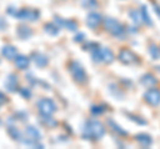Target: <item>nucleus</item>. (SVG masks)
Returning <instances> with one entry per match:
<instances>
[{
    "label": "nucleus",
    "instance_id": "1",
    "mask_svg": "<svg viewBox=\"0 0 160 149\" xmlns=\"http://www.w3.org/2000/svg\"><path fill=\"white\" fill-rule=\"evenodd\" d=\"M106 136V127L98 120H87L83 128V138L89 141H98Z\"/></svg>",
    "mask_w": 160,
    "mask_h": 149
},
{
    "label": "nucleus",
    "instance_id": "2",
    "mask_svg": "<svg viewBox=\"0 0 160 149\" xmlns=\"http://www.w3.org/2000/svg\"><path fill=\"white\" fill-rule=\"evenodd\" d=\"M104 22V28H106V31L112 35L113 37H118V39H124L126 37V27L123 26L122 23H120L119 20H116V19L113 17H107Z\"/></svg>",
    "mask_w": 160,
    "mask_h": 149
},
{
    "label": "nucleus",
    "instance_id": "3",
    "mask_svg": "<svg viewBox=\"0 0 160 149\" xmlns=\"http://www.w3.org/2000/svg\"><path fill=\"white\" fill-rule=\"evenodd\" d=\"M91 57L96 64H111L115 60V55L111 49L102 46L91 52Z\"/></svg>",
    "mask_w": 160,
    "mask_h": 149
},
{
    "label": "nucleus",
    "instance_id": "4",
    "mask_svg": "<svg viewBox=\"0 0 160 149\" xmlns=\"http://www.w3.org/2000/svg\"><path fill=\"white\" fill-rule=\"evenodd\" d=\"M68 69H69V73H71L72 79L78 84H86L87 83V80H88L87 72L79 61H71L68 65Z\"/></svg>",
    "mask_w": 160,
    "mask_h": 149
},
{
    "label": "nucleus",
    "instance_id": "5",
    "mask_svg": "<svg viewBox=\"0 0 160 149\" xmlns=\"http://www.w3.org/2000/svg\"><path fill=\"white\" fill-rule=\"evenodd\" d=\"M38 109H39L40 115H42V117H43V116H52V113L56 111L58 108H56V104H55L53 100L44 97V99H42V100H39Z\"/></svg>",
    "mask_w": 160,
    "mask_h": 149
},
{
    "label": "nucleus",
    "instance_id": "6",
    "mask_svg": "<svg viewBox=\"0 0 160 149\" xmlns=\"http://www.w3.org/2000/svg\"><path fill=\"white\" fill-rule=\"evenodd\" d=\"M12 16L20 19V20H28V22H35L40 17V12L38 9H31V8H23L20 11H16L12 13Z\"/></svg>",
    "mask_w": 160,
    "mask_h": 149
},
{
    "label": "nucleus",
    "instance_id": "7",
    "mask_svg": "<svg viewBox=\"0 0 160 149\" xmlns=\"http://www.w3.org/2000/svg\"><path fill=\"white\" fill-rule=\"evenodd\" d=\"M119 60L122 61L126 65H129V64H139L140 63V57L136 53H133L131 49L128 48H122L119 52Z\"/></svg>",
    "mask_w": 160,
    "mask_h": 149
},
{
    "label": "nucleus",
    "instance_id": "8",
    "mask_svg": "<svg viewBox=\"0 0 160 149\" xmlns=\"http://www.w3.org/2000/svg\"><path fill=\"white\" fill-rule=\"evenodd\" d=\"M143 99L151 107H159L160 105V89L155 88V87L149 88L148 91L143 95Z\"/></svg>",
    "mask_w": 160,
    "mask_h": 149
},
{
    "label": "nucleus",
    "instance_id": "9",
    "mask_svg": "<svg viewBox=\"0 0 160 149\" xmlns=\"http://www.w3.org/2000/svg\"><path fill=\"white\" fill-rule=\"evenodd\" d=\"M103 22V17L102 15L98 13V12H89L88 16H87V26L91 28V29H96L100 24Z\"/></svg>",
    "mask_w": 160,
    "mask_h": 149
},
{
    "label": "nucleus",
    "instance_id": "10",
    "mask_svg": "<svg viewBox=\"0 0 160 149\" xmlns=\"http://www.w3.org/2000/svg\"><path fill=\"white\" fill-rule=\"evenodd\" d=\"M55 24H58L59 27H64L69 29V31H78V23L73 22V20H66V19H62V17H55Z\"/></svg>",
    "mask_w": 160,
    "mask_h": 149
},
{
    "label": "nucleus",
    "instance_id": "11",
    "mask_svg": "<svg viewBox=\"0 0 160 149\" xmlns=\"http://www.w3.org/2000/svg\"><path fill=\"white\" fill-rule=\"evenodd\" d=\"M135 140H136V142L139 144L140 147L143 148H148L152 145V137L148 135V133H138L136 136H135Z\"/></svg>",
    "mask_w": 160,
    "mask_h": 149
},
{
    "label": "nucleus",
    "instance_id": "12",
    "mask_svg": "<svg viewBox=\"0 0 160 149\" xmlns=\"http://www.w3.org/2000/svg\"><path fill=\"white\" fill-rule=\"evenodd\" d=\"M140 84L143 87H148V88H152V87H156L158 84V79L153 76L152 73H144L142 77H140Z\"/></svg>",
    "mask_w": 160,
    "mask_h": 149
},
{
    "label": "nucleus",
    "instance_id": "13",
    "mask_svg": "<svg viewBox=\"0 0 160 149\" xmlns=\"http://www.w3.org/2000/svg\"><path fill=\"white\" fill-rule=\"evenodd\" d=\"M26 133H27V136H28V140H32L35 142H38L40 138H42V133L39 132V129L36 127L28 125L26 128Z\"/></svg>",
    "mask_w": 160,
    "mask_h": 149
},
{
    "label": "nucleus",
    "instance_id": "14",
    "mask_svg": "<svg viewBox=\"0 0 160 149\" xmlns=\"http://www.w3.org/2000/svg\"><path fill=\"white\" fill-rule=\"evenodd\" d=\"M32 59L35 64L39 67V68H44L48 64V57L46 56L44 53H40V52H33L32 53Z\"/></svg>",
    "mask_w": 160,
    "mask_h": 149
},
{
    "label": "nucleus",
    "instance_id": "15",
    "mask_svg": "<svg viewBox=\"0 0 160 149\" xmlns=\"http://www.w3.org/2000/svg\"><path fill=\"white\" fill-rule=\"evenodd\" d=\"M4 85H6V89L9 92H15L18 88V77L15 74H9V76L4 81Z\"/></svg>",
    "mask_w": 160,
    "mask_h": 149
},
{
    "label": "nucleus",
    "instance_id": "16",
    "mask_svg": "<svg viewBox=\"0 0 160 149\" xmlns=\"http://www.w3.org/2000/svg\"><path fill=\"white\" fill-rule=\"evenodd\" d=\"M2 53H3V56L8 59V60H12V59L16 57V55H18V49L15 48L13 46H4L2 48Z\"/></svg>",
    "mask_w": 160,
    "mask_h": 149
},
{
    "label": "nucleus",
    "instance_id": "17",
    "mask_svg": "<svg viewBox=\"0 0 160 149\" xmlns=\"http://www.w3.org/2000/svg\"><path fill=\"white\" fill-rule=\"evenodd\" d=\"M140 16H142V22L146 24V26H148V27H152L153 26L152 19H151V16H149V13H148V8L146 6L140 7Z\"/></svg>",
    "mask_w": 160,
    "mask_h": 149
},
{
    "label": "nucleus",
    "instance_id": "18",
    "mask_svg": "<svg viewBox=\"0 0 160 149\" xmlns=\"http://www.w3.org/2000/svg\"><path fill=\"white\" fill-rule=\"evenodd\" d=\"M107 109H108V107L106 104H93L89 111H91L92 116H100V115H104V113L107 112Z\"/></svg>",
    "mask_w": 160,
    "mask_h": 149
},
{
    "label": "nucleus",
    "instance_id": "19",
    "mask_svg": "<svg viewBox=\"0 0 160 149\" xmlns=\"http://www.w3.org/2000/svg\"><path fill=\"white\" fill-rule=\"evenodd\" d=\"M15 65H16L19 69H26L29 65V59L27 56H23V55H16L15 57Z\"/></svg>",
    "mask_w": 160,
    "mask_h": 149
},
{
    "label": "nucleus",
    "instance_id": "20",
    "mask_svg": "<svg viewBox=\"0 0 160 149\" xmlns=\"http://www.w3.org/2000/svg\"><path fill=\"white\" fill-rule=\"evenodd\" d=\"M107 123H108V125L111 127L112 131H115V132L118 133V135H120V136H128V132L126 131V129H123V128L120 127L116 121H113L112 118H108Z\"/></svg>",
    "mask_w": 160,
    "mask_h": 149
},
{
    "label": "nucleus",
    "instance_id": "21",
    "mask_svg": "<svg viewBox=\"0 0 160 149\" xmlns=\"http://www.w3.org/2000/svg\"><path fill=\"white\" fill-rule=\"evenodd\" d=\"M44 29H46V32L49 33L51 36H58V35L60 33V27L58 26V24H55V23L46 24V26H44Z\"/></svg>",
    "mask_w": 160,
    "mask_h": 149
},
{
    "label": "nucleus",
    "instance_id": "22",
    "mask_svg": "<svg viewBox=\"0 0 160 149\" xmlns=\"http://www.w3.org/2000/svg\"><path fill=\"white\" fill-rule=\"evenodd\" d=\"M18 36L20 39H28V37H31L32 36L31 28H28L26 26H20L19 29H18Z\"/></svg>",
    "mask_w": 160,
    "mask_h": 149
},
{
    "label": "nucleus",
    "instance_id": "23",
    "mask_svg": "<svg viewBox=\"0 0 160 149\" xmlns=\"http://www.w3.org/2000/svg\"><path fill=\"white\" fill-rule=\"evenodd\" d=\"M148 52L149 55H151V57L153 59V60H159L160 59V47H158L156 44H149L148 47Z\"/></svg>",
    "mask_w": 160,
    "mask_h": 149
},
{
    "label": "nucleus",
    "instance_id": "24",
    "mask_svg": "<svg viewBox=\"0 0 160 149\" xmlns=\"http://www.w3.org/2000/svg\"><path fill=\"white\" fill-rule=\"evenodd\" d=\"M129 17H131V20L133 22L135 26H140L143 22H142V16H140V11H135V9H131V11L128 12Z\"/></svg>",
    "mask_w": 160,
    "mask_h": 149
},
{
    "label": "nucleus",
    "instance_id": "25",
    "mask_svg": "<svg viewBox=\"0 0 160 149\" xmlns=\"http://www.w3.org/2000/svg\"><path fill=\"white\" fill-rule=\"evenodd\" d=\"M127 115V117L129 118L131 121H133V123H136V124H139V125H146L147 124V120H144V118H142L140 116H138V115H133V113H126Z\"/></svg>",
    "mask_w": 160,
    "mask_h": 149
},
{
    "label": "nucleus",
    "instance_id": "26",
    "mask_svg": "<svg viewBox=\"0 0 160 149\" xmlns=\"http://www.w3.org/2000/svg\"><path fill=\"white\" fill-rule=\"evenodd\" d=\"M8 132H9V135L12 136L13 140H18V141H23V138H22V133H20L16 127H13V125H9L8 127Z\"/></svg>",
    "mask_w": 160,
    "mask_h": 149
},
{
    "label": "nucleus",
    "instance_id": "27",
    "mask_svg": "<svg viewBox=\"0 0 160 149\" xmlns=\"http://www.w3.org/2000/svg\"><path fill=\"white\" fill-rule=\"evenodd\" d=\"M108 89H109V91L112 92V95H113L115 97H116V99H119V100H120V99H123V97H124V96H123V92L120 91V89H119V87L116 85V84H109Z\"/></svg>",
    "mask_w": 160,
    "mask_h": 149
},
{
    "label": "nucleus",
    "instance_id": "28",
    "mask_svg": "<svg viewBox=\"0 0 160 149\" xmlns=\"http://www.w3.org/2000/svg\"><path fill=\"white\" fill-rule=\"evenodd\" d=\"M82 6H83L84 8L93 9V8H96L99 4H98V0H83V2H82Z\"/></svg>",
    "mask_w": 160,
    "mask_h": 149
},
{
    "label": "nucleus",
    "instance_id": "29",
    "mask_svg": "<svg viewBox=\"0 0 160 149\" xmlns=\"http://www.w3.org/2000/svg\"><path fill=\"white\" fill-rule=\"evenodd\" d=\"M99 47H100V44L96 43V41H88L87 44H84V46H83V48L86 49V51H89V52L95 51V49L99 48Z\"/></svg>",
    "mask_w": 160,
    "mask_h": 149
},
{
    "label": "nucleus",
    "instance_id": "30",
    "mask_svg": "<svg viewBox=\"0 0 160 149\" xmlns=\"http://www.w3.org/2000/svg\"><path fill=\"white\" fill-rule=\"evenodd\" d=\"M20 93H22V96H23L24 99H31V92H29L28 89H26V88H22V89H20Z\"/></svg>",
    "mask_w": 160,
    "mask_h": 149
},
{
    "label": "nucleus",
    "instance_id": "31",
    "mask_svg": "<svg viewBox=\"0 0 160 149\" xmlns=\"http://www.w3.org/2000/svg\"><path fill=\"white\" fill-rule=\"evenodd\" d=\"M84 37H86V35H84V33H78L76 36H75L73 40L76 41V43H80V41H83V40H84Z\"/></svg>",
    "mask_w": 160,
    "mask_h": 149
},
{
    "label": "nucleus",
    "instance_id": "32",
    "mask_svg": "<svg viewBox=\"0 0 160 149\" xmlns=\"http://www.w3.org/2000/svg\"><path fill=\"white\" fill-rule=\"evenodd\" d=\"M152 6H153V11L156 12V15L160 17V6H159L158 3H155V2H152Z\"/></svg>",
    "mask_w": 160,
    "mask_h": 149
},
{
    "label": "nucleus",
    "instance_id": "33",
    "mask_svg": "<svg viewBox=\"0 0 160 149\" xmlns=\"http://www.w3.org/2000/svg\"><path fill=\"white\" fill-rule=\"evenodd\" d=\"M7 101V99H6V96L3 95V93H0V105H2V104H4Z\"/></svg>",
    "mask_w": 160,
    "mask_h": 149
},
{
    "label": "nucleus",
    "instance_id": "34",
    "mask_svg": "<svg viewBox=\"0 0 160 149\" xmlns=\"http://www.w3.org/2000/svg\"><path fill=\"white\" fill-rule=\"evenodd\" d=\"M129 32H133V33H136V28H133V27H131V28H129Z\"/></svg>",
    "mask_w": 160,
    "mask_h": 149
}]
</instances>
